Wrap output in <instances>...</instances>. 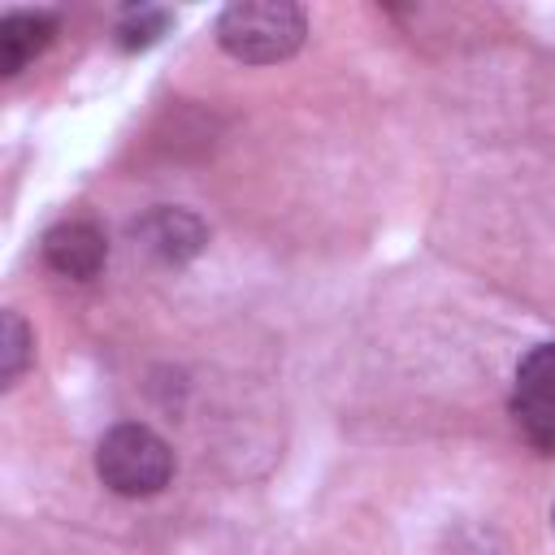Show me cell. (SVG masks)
I'll list each match as a JSON object with an SVG mask.
<instances>
[{
    "label": "cell",
    "mask_w": 555,
    "mask_h": 555,
    "mask_svg": "<svg viewBox=\"0 0 555 555\" xmlns=\"http://www.w3.org/2000/svg\"><path fill=\"white\" fill-rule=\"evenodd\" d=\"M95 473L108 490L126 499H147L169 486L173 451L147 425H113L95 447Z\"/></svg>",
    "instance_id": "obj_2"
},
{
    "label": "cell",
    "mask_w": 555,
    "mask_h": 555,
    "mask_svg": "<svg viewBox=\"0 0 555 555\" xmlns=\"http://www.w3.org/2000/svg\"><path fill=\"white\" fill-rule=\"evenodd\" d=\"M43 260L48 269H56L61 278L87 282L104 269L108 260V243L91 221H61L43 234Z\"/></svg>",
    "instance_id": "obj_3"
},
{
    "label": "cell",
    "mask_w": 555,
    "mask_h": 555,
    "mask_svg": "<svg viewBox=\"0 0 555 555\" xmlns=\"http://www.w3.org/2000/svg\"><path fill=\"white\" fill-rule=\"evenodd\" d=\"M304 9L291 0H234L217 17V43L247 65H269L304 43Z\"/></svg>",
    "instance_id": "obj_1"
},
{
    "label": "cell",
    "mask_w": 555,
    "mask_h": 555,
    "mask_svg": "<svg viewBox=\"0 0 555 555\" xmlns=\"http://www.w3.org/2000/svg\"><path fill=\"white\" fill-rule=\"evenodd\" d=\"M134 238H139L152 256H160V260H169V264L191 260V256L208 243L199 217H191V212H182V208H156V212H147V217L134 225Z\"/></svg>",
    "instance_id": "obj_4"
},
{
    "label": "cell",
    "mask_w": 555,
    "mask_h": 555,
    "mask_svg": "<svg viewBox=\"0 0 555 555\" xmlns=\"http://www.w3.org/2000/svg\"><path fill=\"white\" fill-rule=\"evenodd\" d=\"M160 30H165V13L160 9H130L126 22H121V43L126 48H147Z\"/></svg>",
    "instance_id": "obj_9"
},
{
    "label": "cell",
    "mask_w": 555,
    "mask_h": 555,
    "mask_svg": "<svg viewBox=\"0 0 555 555\" xmlns=\"http://www.w3.org/2000/svg\"><path fill=\"white\" fill-rule=\"evenodd\" d=\"M30 347H35V338H30L26 321L17 312H4V325H0V382L4 386H13L22 377V369L30 364Z\"/></svg>",
    "instance_id": "obj_7"
},
{
    "label": "cell",
    "mask_w": 555,
    "mask_h": 555,
    "mask_svg": "<svg viewBox=\"0 0 555 555\" xmlns=\"http://www.w3.org/2000/svg\"><path fill=\"white\" fill-rule=\"evenodd\" d=\"M516 421H520V429L529 434V442H533V447L555 451V408H542V403H525V399H516Z\"/></svg>",
    "instance_id": "obj_8"
},
{
    "label": "cell",
    "mask_w": 555,
    "mask_h": 555,
    "mask_svg": "<svg viewBox=\"0 0 555 555\" xmlns=\"http://www.w3.org/2000/svg\"><path fill=\"white\" fill-rule=\"evenodd\" d=\"M56 35V17L52 13H4L0 17V74H17L26 61H35L48 39Z\"/></svg>",
    "instance_id": "obj_5"
},
{
    "label": "cell",
    "mask_w": 555,
    "mask_h": 555,
    "mask_svg": "<svg viewBox=\"0 0 555 555\" xmlns=\"http://www.w3.org/2000/svg\"><path fill=\"white\" fill-rule=\"evenodd\" d=\"M516 399L525 403H542V408H555V343H542L533 347L520 369H516Z\"/></svg>",
    "instance_id": "obj_6"
}]
</instances>
